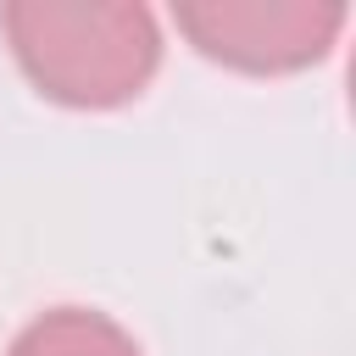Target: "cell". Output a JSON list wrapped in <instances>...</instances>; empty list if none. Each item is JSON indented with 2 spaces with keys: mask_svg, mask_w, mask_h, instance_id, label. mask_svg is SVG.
Returning <instances> with one entry per match:
<instances>
[{
  "mask_svg": "<svg viewBox=\"0 0 356 356\" xmlns=\"http://www.w3.org/2000/svg\"><path fill=\"white\" fill-rule=\"evenodd\" d=\"M0 33L22 78L72 111H111L161 67V22L150 6L11 0L0 6Z\"/></svg>",
  "mask_w": 356,
  "mask_h": 356,
  "instance_id": "cell-1",
  "label": "cell"
},
{
  "mask_svg": "<svg viewBox=\"0 0 356 356\" xmlns=\"http://www.w3.org/2000/svg\"><path fill=\"white\" fill-rule=\"evenodd\" d=\"M350 22V6L328 0H184L172 6V28L206 56L234 72H300L317 67L339 28Z\"/></svg>",
  "mask_w": 356,
  "mask_h": 356,
  "instance_id": "cell-2",
  "label": "cell"
},
{
  "mask_svg": "<svg viewBox=\"0 0 356 356\" xmlns=\"http://www.w3.org/2000/svg\"><path fill=\"white\" fill-rule=\"evenodd\" d=\"M6 356H139L134 334L122 323H111L106 312L89 306H56L44 317H33Z\"/></svg>",
  "mask_w": 356,
  "mask_h": 356,
  "instance_id": "cell-3",
  "label": "cell"
}]
</instances>
